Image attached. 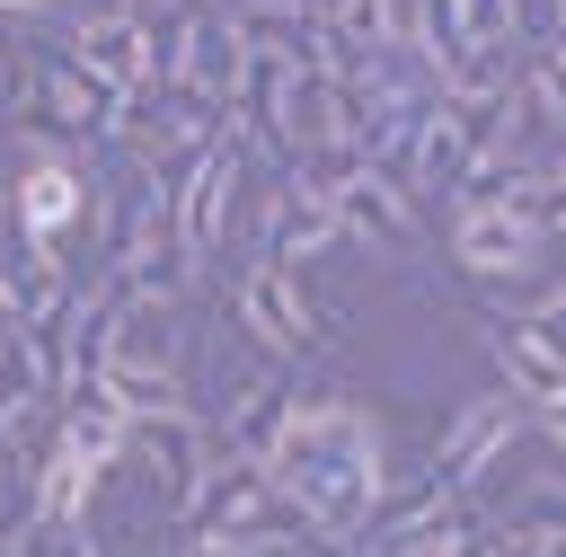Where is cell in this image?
Segmentation results:
<instances>
[{"label": "cell", "mask_w": 566, "mask_h": 557, "mask_svg": "<svg viewBox=\"0 0 566 557\" xmlns=\"http://www.w3.org/2000/svg\"><path fill=\"white\" fill-rule=\"evenodd\" d=\"M27 212H35V221H53V212H62V186H53V177H35V195H27Z\"/></svg>", "instance_id": "1"}]
</instances>
